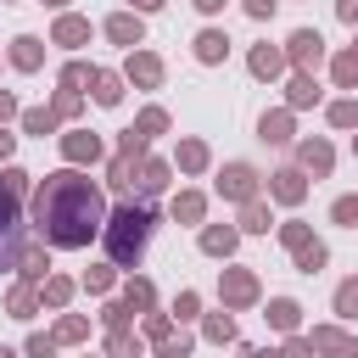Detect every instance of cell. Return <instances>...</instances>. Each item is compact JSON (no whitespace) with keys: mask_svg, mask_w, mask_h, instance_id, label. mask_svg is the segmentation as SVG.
Returning <instances> with one entry per match:
<instances>
[{"mask_svg":"<svg viewBox=\"0 0 358 358\" xmlns=\"http://www.w3.org/2000/svg\"><path fill=\"white\" fill-rule=\"evenodd\" d=\"M84 39H90V22H84V17H62V22H56V45L73 50V45H84Z\"/></svg>","mask_w":358,"mask_h":358,"instance_id":"d4e9b609","label":"cell"},{"mask_svg":"<svg viewBox=\"0 0 358 358\" xmlns=\"http://www.w3.org/2000/svg\"><path fill=\"white\" fill-rule=\"evenodd\" d=\"M84 84H90V67H84V62H67V67H62V90H73V95H78Z\"/></svg>","mask_w":358,"mask_h":358,"instance_id":"ab89813d","label":"cell"},{"mask_svg":"<svg viewBox=\"0 0 358 358\" xmlns=\"http://www.w3.org/2000/svg\"><path fill=\"white\" fill-rule=\"evenodd\" d=\"M196 308H201L196 291H179V296H173V313H179V319H196Z\"/></svg>","mask_w":358,"mask_h":358,"instance_id":"f6af8a7d","label":"cell"},{"mask_svg":"<svg viewBox=\"0 0 358 358\" xmlns=\"http://www.w3.org/2000/svg\"><path fill=\"white\" fill-rule=\"evenodd\" d=\"M252 73H257V78H280V73H285V50L257 45V50H252Z\"/></svg>","mask_w":358,"mask_h":358,"instance_id":"ffe728a7","label":"cell"},{"mask_svg":"<svg viewBox=\"0 0 358 358\" xmlns=\"http://www.w3.org/2000/svg\"><path fill=\"white\" fill-rule=\"evenodd\" d=\"M268 224H274V218H268V207H263V201H246V207H241V229H252V235H263Z\"/></svg>","mask_w":358,"mask_h":358,"instance_id":"f546056e","label":"cell"},{"mask_svg":"<svg viewBox=\"0 0 358 358\" xmlns=\"http://www.w3.org/2000/svg\"><path fill=\"white\" fill-rule=\"evenodd\" d=\"M313 101H319L313 73H296V78H291V106H313Z\"/></svg>","mask_w":358,"mask_h":358,"instance_id":"4316f807","label":"cell"},{"mask_svg":"<svg viewBox=\"0 0 358 358\" xmlns=\"http://www.w3.org/2000/svg\"><path fill=\"white\" fill-rule=\"evenodd\" d=\"M22 207H17V196L0 185V268H17L22 263Z\"/></svg>","mask_w":358,"mask_h":358,"instance_id":"3957f363","label":"cell"},{"mask_svg":"<svg viewBox=\"0 0 358 358\" xmlns=\"http://www.w3.org/2000/svg\"><path fill=\"white\" fill-rule=\"evenodd\" d=\"M123 302H129V313H151V308H157V291H151V280H129Z\"/></svg>","mask_w":358,"mask_h":358,"instance_id":"cb8c5ba5","label":"cell"},{"mask_svg":"<svg viewBox=\"0 0 358 358\" xmlns=\"http://www.w3.org/2000/svg\"><path fill=\"white\" fill-rule=\"evenodd\" d=\"M241 358H280V352H263V347H246Z\"/></svg>","mask_w":358,"mask_h":358,"instance_id":"9f6ffc18","label":"cell"},{"mask_svg":"<svg viewBox=\"0 0 358 358\" xmlns=\"http://www.w3.org/2000/svg\"><path fill=\"white\" fill-rule=\"evenodd\" d=\"M45 6H67V0H45Z\"/></svg>","mask_w":358,"mask_h":358,"instance_id":"94428289","label":"cell"},{"mask_svg":"<svg viewBox=\"0 0 358 358\" xmlns=\"http://www.w3.org/2000/svg\"><path fill=\"white\" fill-rule=\"evenodd\" d=\"M218 190H224L229 201H241V207H246V201H257V173H252L246 162H229V168L218 173Z\"/></svg>","mask_w":358,"mask_h":358,"instance_id":"52a82bcc","label":"cell"},{"mask_svg":"<svg viewBox=\"0 0 358 358\" xmlns=\"http://www.w3.org/2000/svg\"><path fill=\"white\" fill-rule=\"evenodd\" d=\"M84 285H90V291H106V285H112V263H101V268H90V274H84Z\"/></svg>","mask_w":358,"mask_h":358,"instance_id":"7dc6e473","label":"cell"},{"mask_svg":"<svg viewBox=\"0 0 358 358\" xmlns=\"http://www.w3.org/2000/svg\"><path fill=\"white\" fill-rule=\"evenodd\" d=\"M62 151H67V162H95V157H101V140H95L90 129H73V134L62 140Z\"/></svg>","mask_w":358,"mask_h":358,"instance_id":"2e32d148","label":"cell"},{"mask_svg":"<svg viewBox=\"0 0 358 358\" xmlns=\"http://www.w3.org/2000/svg\"><path fill=\"white\" fill-rule=\"evenodd\" d=\"M280 358H313V347H308V336H291V341H285V352H280Z\"/></svg>","mask_w":358,"mask_h":358,"instance_id":"681fc988","label":"cell"},{"mask_svg":"<svg viewBox=\"0 0 358 358\" xmlns=\"http://www.w3.org/2000/svg\"><path fill=\"white\" fill-rule=\"evenodd\" d=\"M67 296H73V280L67 274H50L45 291H39V302H50V308H67Z\"/></svg>","mask_w":358,"mask_h":358,"instance_id":"484cf974","label":"cell"},{"mask_svg":"<svg viewBox=\"0 0 358 358\" xmlns=\"http://www.w3.org/2000/svg\"><path fill=\"white\" fill-rule=\"evenodd\" d=\"M218 296H224V308H252L257 302V274L252 268H224Z\"/></svg>","mask_w":358,"mask_h":358,"instance_id":"8992f818","label":"cell"},{"mask_svg":"<svg viewBox=\"0 0 358 358\" xmlns=\"http://www.w3.org/2000/svg\"><path fill=\"white\" fill-rule=\"evenodd\" d=\"M106 39H112V45H129V50H134V45L145 39V22H140L134 11H117V17H106Z\"/></svg>","mask_w":358,"mask_h":358,"instance_id":"8fae6325","label":"cell"},{"mask_svg":"<svg viewBox=\"0 0 358 358\" xmlns=\"http://www.w3.org/2000/svg\"><path fill=\"white\" fill-rule=\"evenodd\" d=\"M101 319H106L112 330H129V319H134V313H129V302H106V313H101Z\"/></svg>","mask_w":358,"mask_h":358,"instance_id":"7bdbcfd3","label":"cell"},{"mask_svg":"<svg viewBox=\"0 0 358 358\" xmlns=\"http://www.w3.org/2000/svg\"><path fill=\"white\" fill-rule=\"evenodd\" d=\"M179 168H185V173H201V168H207V145H201V140H185V145H179Z\"/></svg>","mask_w":358,"mask_h":358,"instance_id":"f1b7e54d","label":"cell"},{"mask_svg":"<svg viewBox=\"0 0 358 358\" xmlns=\"http://www.w3.org/2000/svg\"><path fill=\"white\" fill-rule=\"evenodd\" d=\"M11 145H17V140H11L6 129H0V157H11Z\"/></svg>","mask_w":358,"mask_h":358,"instance_id":"11a10c76","label":"cell"},{"mask_svg":"<svg viewBox=\"0 0 358 358\" xmlns=\"http://www.w3.org/2000/svg\"><path fill=\"white\" fill-rule=\"evenodd\" d=\"M280 241L291 246V257H296V268H302V274L324 268V257H330V252H324V241H313V235H308V224H280Z\"/></svg>","mask_w":358,"mask_h":358,"instance_id":"5b68a950","label":"cell"},{"mask_svg":"<svg viewBox=\"0 0 358 358\" xmlns=\"http://www.w3.org/2000/svg\"><path fill=\"white\" fill-rule=\"evenodd\" d=\"M352 56H358V45H352Z\"/></svg>","mask_w":358,"mask_h":358,"instance_id":"6125c7cd","label":"cell"},{"mask_svg":"<svg viewBox=\"0 0 358 358\" xmlns=\"http://www.w3.org/2000/svg\"><path fill=\"white\" fill-rule=\"evenodd\" d=\"M134 190H140V201L162 196V190H168V162H140V179H134ZM134 190H129V196H134Z\"/></svg>","mask_w":358,"mask_h":358,"instance_id":"5bb4252c","label":"cell"},{"mask_svg":"<svg viewBox=\"0 0 358 358\" xmlns=\"http://www.w3.org/2000/svg\"><path fill=\"white\" fill-rule=\"evenodd\" d=\"M0 185H6L11 196H22V190H28V173H22V168H6V173H0Z\"/></svg>","mask_w":358,"mask_h":358,"instance_id":"bcb514c9","label":"cell"},{"mask_svg":"<svg viewBox=\"0 0 358 358\" xmlns=\"http://www.w3.org/2000/svg\"><path fill=\"white\" fill-rule=\"evenodd\" d=\"M84 336H90V324H84L78 313H67V319L56 324V336H50V341H84Z\"/></svg>","mask_w":358,"mask_h":358,"instance_id":"8d00e7d4","label":"cell"},{"mask_svg":"<svg viewBox=\"0 0 358 358\" xmlns=\"http://www.w3.org/2000/svg\"><path fill=\"white\" fill-rule=\"evenodd\" d=\"M162 330H173V324H168V313H145V336H151V341H157V336H162Z\"/></svg>","mask_w":358,"mask_h":358,"instance_id":"f907efd6","label":"cell"},{"mask_svg":"<svg viewBox=\"0 0 358 358\" xmlns=\"http://www.w3.org/2000/svg\"><path fill=\"white\" fill-rule=\"evenodd\" d=\"M196 6H201V11H224V0H196Z\"/></svg>","mask_w":358,"mask_h":358,"instance_id":"6f0895ef","label":"cell"},{"mask_svg":"<svg viewBox=\"0 0 358 358\" xmlns=\"http://www.w3.org/2000/svg\"><path fill=\"white\" fill-rule=\"evenodd\" d=\"M201 207H207V201H201L196 190H185V196H173V218H185V224H196V218H201Z\"/></svg>","mask_w":358,"mask_h":358,"instance_id":"e575fe53","label":"cell"},{"mask_svg":"<svg viewBox=\"0 0 358 358\" xmlns=\"http://www.w3.org/2000/svg\"><path fill=\"white\" fill-rule=\"evenodd\" d=\"M134 6H140V11H157V6H162V0H134Z\"/></svg>","mask_w":358,"mask_h":358,"instance_id":"680465c9","label":"cell"},{"mask_svg":"<svg viewBox=\"0 0 358 358\" xmlns=\"http://www.w3.org/2000/svg\"><path fill=\"white\" fill-rule=\"evenodd\" d=\"M296 162H302L308 173H319V179H324V173H330V162H336V151H330L324 140H302V145H296Z\"/></svg>","mask_w":358,"mask_h":358,"instance_id":"4fadbf2b","label":"cell"},{"mask_svg":"<svg viewBox=\"0 0 358 358\" xmlns=\"http://www.w3.org/2000/svg\"><path fill=\"white\" fill-rule=\"evenodd\" d=\"M157 358H190V336L162 330V336H157Z\"/></svg>","mask_w":358,"mask_h":358,"instance_id":"1f68e13d","label":"cell"},{"mask_svg":"<svg viewBox=\"0 0 358 358\" xmlns=\"http://www.w3.org/2000/svg\"><path fill=\"white\" fill-rule=\"evenodd\" d=\"M151 229H157L151 201H123V207L101 224V241H106L112 268H134V263H140V252H145V241H151Z\"/></svg>","mask_w":358,"mask_h":358,"instance_id":"7a4b0ae2","label":"cell"},{"mask_svg":"<svg viewBox=\"0 0 358 358\" xmlns=\"http://www.w3.org/2000/svg\"><path fill=\"white\" fill-rule=\"evenodd\" d=\"M34 224H39L45 246H90V235H101V224H106V196L78 168L45 173L34 190Z\"/></svg>","mask_w":358,"mask_h":358,"instance_id":"6da1fadb","label":"cell"},{"mask_svg":"<svg viewBox=\"0 0 358 358\" xmlns=\"http://www.w3.org/2000/svg\"><path fill=\"white\" fill-rule=\"evenodd\" d=\"M106 352H112V358H140V336H129V330H112Z\"/></svg>","mask_w":358,"mask_h":358,"instance_id":"d590c367","label":"cell"},{"mask_svg":"<svg viewBox=\"0 0 358 358\" xmlns=\"http://www.w3.org/2000/svg\"><path fill=\"white\" fill-rule=\"evenodd\" d=\"M140 162H145V134H134V129H123V145H117V157H112V168H106V179H112V190H134V173H140Z\"/></svg>","mask_w":358,"mask_h":358,"instance_id":"277c9868","label":"cell"},{"mask_svg":"<svg viewBox=\"0 0 358 358\" xmlns=\"http://www.w3.org/2000/svg\"><path fill=\"white\" fill-rule=\"evenodd\" d=\"M162 129H168V112H162V106H145V112H140V123H134V134H145V140H151V134H162Z\"/></svg>","mask_w":358,"mask_h":358,"instance_id":"836d02e7","label":"cell"},{"mask_svg":"<svg viewBox=\"0 0 358 358\" xmlns=\"http://www.w3.org/2000/svg\"><path fill=\"white\" fill-rule=\"evenodd\" d=\"M330 218H336L341 229H358V196H341V201L330 207Z\"/></svg>","mask_w":358,"mask_h":358,"instance_id":"f35d334b","label":"cell"},{"mask_svg":"<svg viewBox=\"0 0 358 358\" xmlns=\"http://www.w3.org/2000/svg\"><path fill=\"white\" fill-rule=\"evenodd\" d=\"M39 62H45V50H39V39H34V34H17V39H11V67H22V73H34Z\"/></svg>","mask_w":358,"mask_h":358,"instance_id":"e0dca14e","label":"cell"},{"mask_svg":"<svg viewBox=\"0 0 358 358\" xmlns=\"http://www.w3.org/2000/svg\"><path fill=\"white\" fill-rule=\"evenodd\" d=\"M291 62H296L302 73H313V67L324 62V39H319L313 28H296V34H291Z\"/></svg>","mask_w":358,"mask_h":358,"instance_id":"9c48e42d","label":"cell"},{"mask_svg":"<svg viewBox=\"0 0 358 358\" xmlns=\"http://www.w3.org/2000/svg\"><path fill=\"white\" fill-rule=\"evenodd\" d=\"M336 11H341V22H358V0H336Z\"/></svg>","mask_w":358,"mask_h":358,"instance_id":"db71d44e","label":"cell"},{"mask_svg":"<svg viewBox=\"0 0 358 358\" xmlns=\"http://www.w3.org/2000/svg\"><path fill=\"white\" fill-rule=\"evenodd\" d=\"M268 196H274V201H285V207H296V201L308 196L302 168H280V173H268Z\"/></svg>","mask_w":358,"mask_h":358,"instance_id":"30bf717a","label":"cell"},{"mask_svg":"<svg viewBox=\"0 0 358 358\" xmlns=\"http://www.w3.org/2000/svg\"><path fill=\"white\" fill-rule=\"evenodd\" d=\"M207 341H235V319L229 313H213L207 319Z\"/></svg>","mask_w":358,"mask_h":358,"instance_id":"60d3db41","label":"cell"},{"mask_svg":"<svg viewBox=\"0 0 358 358\" xmlns=\"http://www.w3.org/2000/svg\"><path fill=\"white\" fill-rule=\"evenodd\" d=\"M274 6H280V0H246V11H252V17H268Z\"/></svg>","mask_w":358,"mask_h":358,"instance_id":"816d5d0a","label":"cell"},{"mask_svg":"<svg viewBox=\"0 0 358 358\" xmlns=\"http://www.w3.org/2000/svg\"><path fill=\"white\" fill-rule=\"evenodd\" d=\"M0 358H17V352H11V347H0Z\"/></svg>","mask_w":358,"mask_h":358,"instance_id":"91938a15","label":"cell"},{"mask_svg":"<svg viewBox=\"0 0 358 358\" xmlns=\"http://www.w3.org/2000/svg\"><path fill=\"white\" fill-rule=\"evenodd\" d=\"M6 117H17V95H6V90H0V123H6Z\"/></svg>","mask_w":358,"mask_h":358,"instance_id":"f5cc1de1","label":"cell"},{"mask_svg":"<svg viewBox=\"0 0 358 358\" xmlns=\"http://www.w3.org/2000/svg\"><path fill=\"white\" fill-rule=\"evenodd\" d=\"M224 56H229V39L218 28H201L196 34V62H224Z\"/></svg>","mask_w":358,"mask_h":358,"instance_id":"d6986e66","label":"cell"},{"mask_svg":"<svg viewBox=\"0 0 358 358\" xmlns=\"http://www.w3.org/2000/svg\"><path fill=\"white\" fill-rule=\"evenodd\" d=\"M129 84L157 90V84H162V62H157L151 50H129Z\"/></svg>","mask_w":358,"mask_h":358,"instance_id":"7c38bea8","label":"cell"},{"mask_svg":"<svg viewBox=\"0 0 358 358\" xmlns=\"http://www.w3.org/2000/svg\"><path fill=\"white\" fill-rule=\"evenodd\" d=\"M308 347H313V352H324V358H358V341H352L347 330H336V324H313Z\"/></svg>","mask_w":358,"mask_h":358,"instance_id":"ba28073f","label":"cell"},{"mask_svg":"<svg viewBox=\"0 0 358 358\" xmlns=\"http://www.w3.org/2000/svg\"><path fill=\"white\" fill-rule=\"evenodd\" d=\"M336 84H341V90H358V56H352V50L336 56Z\"/></svg>","mask_w":358,"mask_h":358,"instance_id":"74e56055","label":"cell"},{"mask_svg":"<svg viewBox=\"0 0 358 358\" xmlns=\"http://www.w3.org/2000/svg\"><path fill=\"white\" fill-rule=\"evenodd\" d=\"M257 134H263L268 145H285V140H291V112H263Z\"/></svg>","mask_w":358,"mask_h":358,"instance_id":"7402d4cb","label":"cell"},{"mask_svg":"<svg viewBox=\"0 0 358 358\" xmlns=\"http://www.w3.org/2000/svg\"><path fill=\"white\" fill-rule=\"evenodd\" d=\"M235 241H241V229H229V224H207V229H201V252H207V257H229Z\"/></svg>","mask_w":358,"mask_h":358,"instance_id":"9a60e30c","label":"cell"},{"mask_svg":"<svg viewBox=\"0 0 358 358\" xmlns=\"http://www.w3.org/2000/svg\"><path fill=\"white\" fill-rule=\"evenodd\" d=\"M50 352H56L50 336H28V358H50Z\"/></svg>","mask_w":358,"mask_h":358,"instance_id":"c3c4849f","label":"cell"},{"mask_svg":"<svg viewBox=\"0 0 358 358\" xmlns=\"http://www.w3.org/2000/svg\"><path fill=\"white\" fill-rule=\"evenodd\" d=\"M336 313L341 319H358V280H341L336 285Z\"/></svg>","mask_w":358,"mask_h":358,"instance_id":"d6a6232c","label":"cell"},{"mask_svg":"<svg viewBox=\"0 0 358 358\" xmlns=\"http://www.w3.org/2000/svg\"><path fill=\"white\" fill-rule=\"evenodd\" d=\"M90 84H95V101L101 106H117L123 101V78L117 73H90Z\"/></svg>","mask_w":358,"mask_h":358,"instance_id":"603a6c76","label":"cell"},{"mask_svg":"<svg viewBox=\"0 0 358 358\" xmlns=\"http://www.w3.org/2000/svg\"><path fill=\"white\" fill-rule=\"evenodd\" d=\"M263 319H268V324H274V330H296V324H302V308H296V302H291V296H274V302H268V313H263Z\"/></svg>","mask_w":358,"mask_h":358,"instance_id":"44dd1931","label":"cell"},{"mask_svg":"<svg viewBox=\"0 0 358 358\" xmlns=\"http://www.w3.org/2000/svg\"><path fill=\"white\" fill-rule=\"evenodd\" d=\"M22 129H28V134H39V140H45V134H50V129H56V112H50V106H34V112H22Z\"/></svg>","mask_w":358,"mask_h":358,"instance_id":"83f0119b","label":"cell"},{"mask_svg":"<svg viewBox=\"0 0 358 358\" xmlns=\"http://www.w3.org/2000/svg\"><path fill=\"white\" fill-rule=\"evenodd\" d=\"M6 308H11V319H34V313H39V291H34L28 280H17L11 296H6Z\"/></svg>","mask_w":358,"mask_h":358,"instance_id":"ac0fdd59","label":"cell"},{"mask_svg":"<svg viewBox=\"0 0 358 358\" xmlns=\"http://www.w3.org/2000/svg\"><path fill=\"white\" fill-rule=\"evenodd\" d=\"M45 268H50V257H45V246H34V252H22V280H28V285H39V280H45Z\"/></svg>","mask_w":358,"mask_h":358,"instance_id":"4dcf8cb0","label":"cell"},{"mask_svg":"<svg viewBox=\"0 0 358 358\" xmlns=\"http://www.w3.org/2000/svg\"><path fill=\"white\" fill-rule=\"evenodd\" d=\"M50 112H56V123H62V117H78V95H73V90H62Z\"/></svg>","mask_w":358,"mask_h":358,"instance_id":"ee69618b","label":"cell"},{"mask_svg":"<svg viewBox=\"0 0 358 358\" xmlns=\"http://www.w3.org/2000/svg\"><path fill=\"white\" fill-rule=\"evenodd\" d=\"M330 123H336V129H352V123H358V101H336V106H330Z\"/></svg>","mask_w":358,"mask_h":358,"instance_id":"b9f144b4","label":"cell"}]
</instances>
